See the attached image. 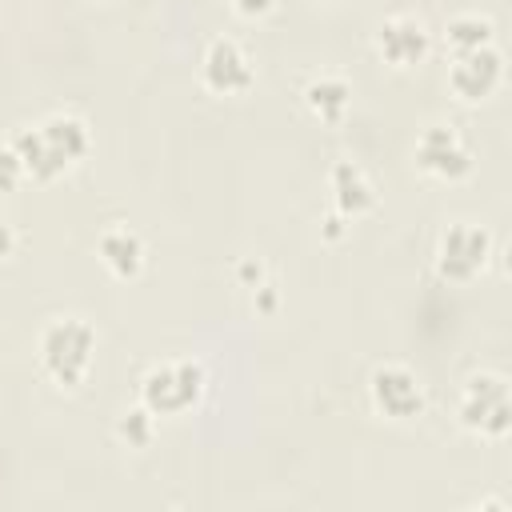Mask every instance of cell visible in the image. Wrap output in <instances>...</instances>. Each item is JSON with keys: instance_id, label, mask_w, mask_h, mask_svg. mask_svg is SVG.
I'll use <instances>...</instances> for the list:
<instances>
[{"instance_id": "obj_4", "label": "cell", "mask_w": 512, "mask_h": 512, "mask_svg": "<svg viewBox=\"0 0 512 512\" xmlns=\"http://www.w3.org/2000/svg\"><path fill=\"white\" fill-rule=\"evenodd\" d=\"M460 424L480 432V436H504L512 408H508V380L500 372H476L468 376L464 392H460Z\"/></svg>"}, {"instance_id": "obj_9", "label": "cell", "mask_w": 512, "mask_h": 512, "mask_svg": "<svg viewBox=\"0 0 512 512\" xmlns=\"http://www.w3.org/2000/svg\"><path fill=\"white\" fill-rule=\"evenodd\" d=\"M500 72H504V56L496 44H480V48H468V52H456L452 68H448V84L456 96L464 100H480L488 96L496 84H500Z\"/></svg>"}, {"instance_id": "obj_14", "label": "cell", "mask_w": 512, "mask_h": 512, "mask_svg": "<svg viewBox=\"0 0 512 512\" xmlns=\"http://www.w3.org/2000/svg\"><path fill=\"white\" fill-rule=\"evenodd\" d=\"M444 36H448L452 52H468V48L492 44V20L480 16V12H456V16L444 24Z\"/></svg>"}, {"instance_id": "obj_1", "label": "cell", "mask_w": 512, "mask_h": 512, "mask_svg": "<svg viewBox=\"0 0 512 512\" xmlns=\"http://www.w3.org/2000/svg\"><path fill=\"white\" fill-rule=\"evenodd\" d=\"M12 148L24 164V172L48 180V176L64 172L76 156L88 152V124L76 112H48L44 120L16 128Z\"/></svg>"}, {"instance_id": "obj_15", "label": "cell", "mask_w": 512, "mask_h": 512, "mask_svg": "<svg viewBox=\"0 0 512 512\" xmlns=\"http://www.w3.org/2000/svg\"><path fill=\"white\" fill-rule=\"evenodd\" d=\"M152 428H156V412L152 408H124L120 412V420H116V432H120V440H128L132 448H144L148 440H152Z\"/></svg>"}, {"instance_id": "obj_11", "label": "cell", "mask_w": 512, "mask_h": 512, "mask_svg": "<svg viewBox=\"0 0 512 512\" xmlns=\"http://www.w3.org/2000/svg\"><path fill=\"white\" fill-rule=\"evenodd\" d=\"M328 184H332V200H336L340 216H360L376 200V188L356 160H336L328 172Z\"/></svg>"}, {"instance_id": "obj_8", "label": "cell", "mask_w": 512, "mask_h": 512, "mask_svg": "<svg viewBox=\"0 0 512 512\" xmlns=\"http://www.w3.org/2000/svg\"><path fill=\"white\" fill-rule=\"evenodd\" d=\"M200 76L212 92H244L256 80V68L252 56L232 36H216L200 56Z\"/></svg>"}, {"instance_id": "obj_10", "label": "cell", "mask_w": 512, "mask_h": 512, "mask_svg": "<svg viewBox=\"0 0 512 512\" xmlns=\"http://www.w3.org/2000/svg\"><path fill=\"white\" fill-rule=\"evenodd\" d=\"M376 48H380V56H384L388 64L408 68V64H416V60L428 56V28H424L420 16L396 12V16L380 20V28H376Z\"/></svg>"}, {"instance_id": "obj_5", "label": "cell", "mask_w": 512, "mask_h": 512, "mask_svg": "<svg viewBox=\"0 0 512 512\" xmlns=\"http://www.w3.org/2000/svg\"><path fill=\"white\" fill-rule=\"evenodd\" d=\"M488 252H492V236L472 220H456L436 240V268L448 280H472L488 264Z\"/></svg>"}, {"instance_id": "obj_12", "label": "cell", "mask_w": 512, "mask_h": 512, "mask_svg": "<svg viewBox=\"0 0 512 512\" xmlns=\"http://www.w3.org/2000/svg\"><path fill=\"white\" fill-rule=\"evenodd\" d=\"M96 248H100L104 264H108L116 276H136L140 264H144V240H140V232L128 228V224H112V228H104Z\"/></svg>"}, {"instance_id": "obj_13", "label": "cell", "mask_w": 512, "mask_h": 512, "mask_svg": "<svg viewBox=\"0 0 512 512\" xmlns=\"http://www.w3.org/2000/svg\"><path fill=\"white\" fill-rule=\"evenodd\" d=\"M304 100L320 120H340L348 112V104H352V84L344 76H336V72H324V76L308 80Z\"/></svg>"}, {"instance_id": "obj_17", "label": "cell", "mask_w": 512, "mask_h": 512, "mask_svg": "<svg viewBox=\"0 0 512 512\" xmlns=\"http://www.w3.org/2000/svg\"><path fill=\"white\" fill-rule=\"evenodd\" d=\"M232 4H236V12H244V16H260V12L272 8V0H232Z\"/></svg>"}, {"instance_id": "obj_3", "label": "cell", "mask_w": 512, "mask_h": 512, "mask_svg": "<svg viewBox=\"0 0 512 512\" xmlns=\"http://www.w3.org/2000/svg\"><path fill=\"white\" fill-rule=\"evenodd\" d=\"M200 392H204V364L200 360H164V364H152L140 380V400L156 416L184 412L188 404L200 400Z\"/></svg>"}, {"instance_id": "obj_16", "label": "cell", "mask_w": 512, "mask_h": 512, "mask_svg": "<svg viewBox=\"0 0 512 512\" xmlns=\"http://www.w3.org/2000/svg\"><path fill=\"white\" fill-rule=\"evenodd\" d=\"M20 176H24V164L12 148V140H0V188H12Z\"/></svg>"}, {"instance_id": "obj_2", "label": "cell", "mask_w": 512, "mask_h": 512, "mask_svg": "<svg viewBox=\"0 0 512 512\" xmlns=\"http://www.w3.org/2000/svg\"><path fill=\"white\" fill-rule=\"evenodd\" d=\"M92 348H96V332L84 316H56L44 324L40 332V368L56 380V384H76L84 372H88V360H92Z\"/></svg>"}, {"instance_id": "obj_18", "label": "cell", "mask_w": 512, "mask_h": 512, "mask_svg": "<svg viewBox=\"0 0 512 512\" xmlns=\"http://www.w3.org/2000/svg\"><path fill=\"white\" fill-rule=\"evenodd\" d=\"M12 244H16V232H12V224H8V220H0V256H4V252H12Z\"/></svg>"}, {"instance_id": "obj_7", "label": "cell", "mask_w": 512, "mask_h": 512, "mask_svg": "<svg viewBox=\"0 0 512 512\" xmlns=\"http://www.w3.org/2000/svg\"><path fill=\"white\" fill-rule=\"evenodd\" d=\"M416 164L424 172H432V176L456 180V176H464L472 168V148L452 124H428L416 136Z\"/></svg>"}, {"instance_id": "obj_6", "label": "cell", "mask_w": 512, "mask_h": 512, "mask_svg": "<svg viewBox=\"0 0 512 512\" xmlns=\"http://www.w3.org/2000/svg\"><path fill=\"white\" fill-rule=\"evenodd\" d=\"M368 392H372V404L388 420H412L424 412V384L404 364H380L368 380Z\"/></svg>"}]
</instances>
